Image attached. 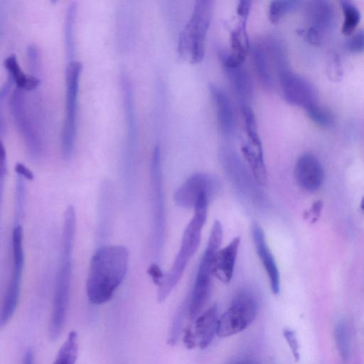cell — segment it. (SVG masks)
<instances>
[{
	"mask_svg": "<svg viewBox=\"0 0 364 364\" xmlns=\"http://www.w3.org/2000/svg\"><path fill=\"white\" fill-rule=\"evenodd\" d=\"M129 250L121 245L97 248L92 255L86 280L89 301L101 305L109 301L122 283L128 269Z\"/></svg>",
	"mask_w": 364,
	"mask_h": 364,
	"instance_id": "1",
	"label": "cell"
},
{
	"mask_svg": "<svg viewBox=\"0 0 364 364\" xmlns=\"http://www.w3.org/2000/svg\"><path fill=\"white\" fill-rule=\"evenodd\" d=\"M209 198L202 195L194 206V215L184 230L179 251L169 271L158 287L157 301L164 302L181 280L186 267L198 250L207 218Z\"/></svg>",
	"mask_w": 364,
	"mask_h": 364,
	"instance_id": "2",
	"label": "cell"
},
{
	"mask_svg": "<svg viewBox=\"0 0 364 364\" xmlns=\"http://www.w3.org/2000/svg\"><path fill=\"white\" fill-rule=\"evenodd\" d=\"M212 4L213 2L208 0L196 1L192 15L179 36L178 51L191 63H198L203 58Z\"/></svg>",
	"mask_w": 364,
	"mask_h": 364,
	"instance_id": "3",
	"label": "cell"
},
{
	"mask_svg": "<svg viewBox=\"0 0 364 364\" xmlns=\"http://www.w3.org/2000/svg\"><path fill=\"white\" fill-rule=\"evenodd\" d=\"M223 235L222 224L216 220L213 223L207 246L198 265L188 304V314L192 319L200 314L208 300L213 259L216 252L220 249Z\"/></svg>",
	"mask_w": 364,
	"mask_h": 364,
	"instance_id": "4",
	"label": "cell"
},
{
	"mask_svg": "<svg viewBox=\"0 0 364 364\" xmlns=\"http://www.w3.org/2000/svg\"><path fill=\"white\" fill-rule=\"evenodd\" d=\"M73 248H60V265L56 274L52 314L49 323V337L58 340L64 328L70 301Z\"/></svg>",
	"mask_w": 364,
	"mask_h": 364,
	"instance_id": "5",
	"label": "cell"
},
{
	"mask_svg": "<svg viewBox=\"0 0 364 364\" xmlns=\"http://www.w3.org/2000/svg\"><path fill=\"white\" fill-rule=\"evenodd\" d=\"M82 70L81 63L72 60L68 62L65 71V117L61 135V148L63 155L67 159L72 156L75 146L77 95Z\"/></svg>",
	"mask_w": 364,
	"mask_h": 364,
	"instance_id": "6",
	"label": "cell"
},
{
	"mask_svg": "<svg viewBox=\"0 0 364 364\" xmlns=\"http://www.w3.org/2000/svg\"><path fill=\"white\" fill-rule=\"evenodd\" d=\"M257 312L255 296L250 291H240L228 310L219 317L217 336L226 338L242 331L254 321Z\"/></svg>",
	"mask_w": 364,
	"mask_h": 364,
	"instance_id": "7",
	"label": "cell"
},
{
	"mask_svg": "<svg viewBox=\"0 0 364 364\" xmlns=\"http://www.w3.org/2000/svg\"><path fill=\"white\" fill-rule=\"evenodd\" d=\"M150 182L154 247L156 254L159 255L163 246L165 231V209L161 149L159 146L154 147L151 158Z\"/></svg>",
	"mask_w": 364,
	"mask_h": 364,
	"instance_id": "8",
	"label": "cell"
},
{
	"mask_svg": "<svg viewBox=\"0 0 364 364\" xmlns=\"http://www.w3.org/2000/svg\"><path fill=\"white\" fill-rule=\"evenodd\" d=\"M13 269L12 274L4 299L1 314V326L4 327L12 318L16 309L21 291L24 266L23 229L16 224L12 232Z\"/></svg>",
	"mask_w": 364,
	"mask_h": 364,
	"instance_id": "9",
	"label": "cell"
},
{
	"mask_svg": "<svg viewBox=\"0 0 364 364\" xmlns=\"http://www.w3.org/2000/svg\"><path fill=\"white\" fill-rule=\"evenodd\" d=\"M220 162L238 191L251 203L262 202L264 197L259 183L249 173L240 156L233 149L224 147L220 151Z\"/></svg>",
	"mask_w": 364,
	"mask_h": 364,
	"instance_id": "10",
	"label": "cell"
},
{
	"mask_svg": "<svg viewBox=\"0 0 364 364\" xmlns=\"http://www.w3.org/2000/svg\"><path fill=\"white\" fill-rule=\"evenodd\" d=\"M220 181L215 176L197 173L190 176L174 193L175 203L182 208H194L198 199L202 195L209 198L220 190Z\"/></svg>",
	"mask_w": 364,
	"mask_h": 364,
	"instance_id": "11",
	"label": "cell"
},
{
	"mask_svg": "<svg viewBox=\"0 0 364 364\" xmlns=\"http://www.w3.org/2000/svg\"><path fill=\"white\" fill-rule=\"evenodd\" d=\"M9 108L19 132L23 137L25 144L30 156L36 159L41 154V142L40 136L28 117L26 112L25 95L23 90L16 88L11 96Z\"/></svg>",
	"mask_w": 364,
	"mask_h": 364,
	"instance_id": "12",
	"label": "cell"
},
{
	"mask_svg": "<svg viewBox=\"0 0 364 364\" xmlns=\"http://www.w3.org/2000/svg\"><path fill=\"white\" fill-rule=\"evenodd\" d=\"M279 77L284 98L288 103L305 109L317 103L316 90L307 80L289 70Z\"/></svg>",
	"mask_w": 364,
	"mask_h": 364,
	"instance_id": "13",
	"label": "cell"
},
{
	"mask_svg": "<svg viewBox=\"0 0 364 364\" xmlns=\"http://www.w3.org/2000/svg\"><path fill=\"white\" fill-rule=\"evenodd\" d=\"M296 183L303 189L314 192L318 190L323 181V169L318 159L310 153L301 155L294 171Z\"/></svg>",
	"mask_w": 364,
	"mask_h": 364,
	"instance_id": "14",
	"label": "cell"
},
{
	"mask_svg": "<svg viewBox=\"0 0 364 364\" xmlns=\"http://www.w3.org/2000/svg\"><path fill=\"white\" fill-rule=\"evenodd\" d=\"M252 237L257 255L267 272L272 291L277 295L280 291V277L274 257L266 242L262 228L257 223L252 225Z\"/></svg>",
	"mask_w": 364,
	"mask_h": 364,
	"instance_id": "15",
	"label": "cell"
},
{
	"mask_svg": "<svg viewBox=\"0 0 364 364\" xmlns=\"http://www.w3.org/2000/svg\"><path fill=\"white\" fill-rule=\"evenodd\" d=\"M240 244V237L237 236L214 257L213 275L224 284H228L233 276Z\"/></svg>",
	"mask_w": 364,
	"mask_h": 364,
	"instance_id": "16",
	"label": "cell"
},
{
	"mask_svg": "<svg viewBox=\"0 0 364 364\" xmlns=\"http://www.w3.org/2000/svg\"><path fill=\"white\" fill-rule=\"evenodd\" d=\"M210 92L215 103L218 124L220 133L227 138L235 132V117L230 101L226 93L215 85H210Z\"/></svg>",
	"mask_w": 364,
	"mask_h": 364,
	"instance_id": "17",
	"label": "cell"
},
{
	"mask_svg": "<svg viewBox=\"0 0 364 364\" xmlns=\"http://www.w3.org/2000/svg\"><path fill=\"white\" fill-rule=\"evenodd\" d=\"M218 318L216 304L212 305L196 318L194 333L200 349L207 348L212 343L215 335H217Z\"/></svg>",
	"mask_w": 364,
	"mask_h": 364,
	"instance_id": "18",
	"label": "cell"
},
{
	"mask_svg": "<svg viewBox=\"0 0 364 364\" xmlns=\"http://www.w3.org/2000/svg\"><path fill=\"white\" fill-rule=\"evenodd\" d=\"M251 53L260 81L266 88L271 89L274 84L273 69L275 66L265 42L252 45Z\"/></svg>",
	"mask_w": 364,
	"mask_h": 364,
	"instance_id": "19",
	"label": "cell"
},
{
	"mask_svg": "<svg viewBox=\"0 0 364 364\" xmlns=\"http://www.w3.org/2000/svg\"><path fill=\"white\" fill-rule=\"evenodd\" d=\"M225 68L241 107L250 105L253 84L249 73L242 65Z\"/></svg>",
	"mask_w": 364,
	"mask_h": 364,
	"instance_id": "20",
	"label": "cell"
},
{
	"mask_svg": "<svg viewBox=\"0 0 364 364\" xmlns=\"http://www.w3.org/2000/svg\"><path fill=\"white\" fill-rule=\"evenodd\" d=\"M307 16L311 26L321 33L328 29L334 20V10L329 1H313L307 7Z\"/></svg>",
	"mask_w": 364,
	"mask_h": 364,
	"instance_id": "21",
	"label": "cell"
},
{
	"mask_svg": "<svg viewBox=\"0 0 364 364\" xmlns=\"http://www.w3.org/2000/svg\"><path fill=\"white\" fill-rule=\"evenodd\" d=\"M4 66L8 71L9 77L16 83L17 88L25 91L35 90L39 85L38 77L33 75H26L18 63L16 57L11 54L4 60Z\"/></svg>",
	"mask_w": 364,
	"mask_h": 364,
	"instance_id": "22",
	"label": "cell"
},
{
	"mask_svg": "<svg viewBox=\"0 0 364 364\" xmlns=\"http://www.w3.org/2000/svg\"><path fill=\"white\" fill-rule=\"evenodd\" d=\"M241 151L256 181L260 185H264L267 182V174L263 150L245 144L242 146Z\"/></svg>",
	"mask_w": 364,
	"mask_h": 364,
	"instance_id": "23",
	"label": "cell"
},
{
	"mask_svg": "<svg viewBox=\"0 0 364 364\" xmlns=\"http://www.w3.org/2000/svg\"><path fill=\"white\" fill-rule=\"evenodd\" d=\"M77 354V334L72 331L59 349L53 364H75Z\"/></svg>",
	"mask_w": 364,
	"mask_h": 364,
	"instance_id": "24",
	"label": "cell"
},
{
	"mask_svg": "<svg viewBox=\"0 0 364 364\" xmlns=\"http://www.w3.org/2000/svg\"><path fill=\"white\" fill-rule=\"evenodd\" d=\"M77 12V4L71 1L68 6L65 21V44L67 57L73 60L75 53L74 26Z\"/></svg>",
	"mask_w": 364,
	"mask_h": 364,
	"instance_id": "25",
	"label": "cell"
},
{
	"mask_svg": "<svg viewBox=\"0 0 364 364\" xmlns=\"http://www.w3.org/2000/svg\"><path fill=\"white\" fill-rule=\"evenodd\" d=\"M343 14L342 33L347 36L353 33L360 21V14L358 9L349 1H341Z\"/></svg>",
	"mask_w": 364,
	"mask_h": 364,
	"instance_id": "26",
	"label": "cell"
},
{
	"mask_svg": "<svg viewBox=\"0 0 364 364\" xmlns=\"http://www.w3.org/2000/svg\"><path fill=\"white\" fill-rule=\"evenodd\" d=\"M241 108L244 118L245 131L252 146L259 150H263L262 142L257 132L255 116L252 109L250 105L242 106Z\"/></svg>",
	"mask_w": 364,
	"mask_h": 364,
	"instance_id": "27",
	"label": "cell"
},
{
	"mask_svg": "<svg viewBox=\"0 0 364 364\" xmlns=\"http://www.w3.org/2000/svg\"><path fill=\"white\" fill-rule=\"evenodd\" d=\"M300 1L293 0L272 1L269 6V18L272 23H277L287 14L296 9Z\"/></svg>",
	"mask_w": 364,
	"mask_h": 364,
	"instance_id": "28",
	"label": "cell"
},
{
	"mask_svg": "<svg viewBox=\"0 0 364 364\" xmlns=\"http://www.w3.org/2000/svg\"><path fill=\"white\" fill-rule=\"evenodd\" d=\"M305 110L309 118L319 126L329 127L334 123V117L331 112L317 103Z\"/></svg>",
	"mask_w": 364,
	"mask_h": 364,
	"instance_id": "29",
	"label": "cell"
},
{
	"mask_svg": "<svg viewBox=\"0 0 364 364\" xmlns=\"http://www.w3.org/2000/svg\"><path fill=\"white\" fill-rule=\"evenodd\" d=\"M335 341L337 349L343 359H346L349 355V338L346 323L339 321L334 330Z\"/></svg>",
	"mask_w": 364,
	"mask_h": 364,
	"instance_id": "30",
	"label": "cell"
},
{
	"mask_svg": "<svg viewBox=\"0 0 364 364\" xmlns=\"http://www.w3.org/2000/svg\"><path fill=\"white\" fill-rule=\"evenodd\" d=\"M25 179L17 176L15 191V216L17 223H19L22 218L25 200H26V186Z\"/></svg>",
	"mask_w": 364,
	"mask_h": 364,
	"instance_id": "31",
	"label": "cell"
},
{
	"mask_svg": "<svg viewBox=\"0 0 364 364\" xmlns=\"http://www.w3.org/2000/svg\"><path fill=\"white\" fill-rule=\"evenodd\" d=\"M184 313V307H180L173 319L168 339V343L170 346H175L178 341L182 328Z\"/></svg>",
	"mask_w": 364,
	"mask_h": 364,
	"instance_id": "32",
	"label": "cell"
},
{
	"mask_svg": "<svg viewBox=\"0 0 364 364\" xmlns=\"http://www.w3.org/2000/svg\"><path fill=\"white\" fill-rule=\"evenodd\" d=\"M346 49L353 53L364 52V29L352 36L346 43Z\"/></svg>",
	"mask_w": 364,
	"mask_h": 364,
	"instance_id": "33",
	"label": "cell"
},
{
	"mask_svg": "<svg viewBox=\"0 0 364 364\" xmlns=\"http://www.w3.org/2000/svg\"><path fill=\"white\" fill-rule=\"evenodd\" d=\"M284 337L288 343L294 359L296 362L300 359L299 345L294 331L289 328L283 330Z\"/></svg>",
	"mask_w": 364,
	"mask_h": 364,
	"instance_id": "34",
	"label": "cell"
},
{
	"mask_svg": "<svg viewBox=\"0 0 364 364\" xmlns=\"http://www.w3.org/2000/svg\"><path fill=\"white\" fill-rule=\"evenodd\" d=\"M328 75L332 80H340L342 75L340 61L337 56H332L328 62Z\"/></svg>",
	"mask_w": 364,
	"mask_h": 364,
	"instance_id": "35",
	"label": "cell"
},
{
	"mask_svg": "<svg viewBox=\"0 0 364 364\" xmlns=\"http://www.w3.org/2000/svg\"><path fill=\"white\" fill-rule=\"evenodd\" d=\"M147 273L151 278L153 282L158 287L161 284L164 274L157 264H151L147 269Z\"/></svg>",
	"mask_w": 364,
	"mask_h": 364,
	"instance_id": "36",
	"label": "cell"
},
{
	"mask_svg": "<svg viewBox=\"0 0 364 364\" xmlns=\"http://www.w3.org/2000/svg\"><path fill=\"white\" fill-rule=\"evenodd\" d=\"M183 343L188 349H193L198 346L197 340L192 328L189 326H186L184 330L183 338Z\"/></svg>",
	"mask_w": 364,
	"mask_h": 364,
	"instance_id": "37",
	"label": "cell"
},
{
	"mask_svg": "<svg viewBox=\"0 0 364 364\" xmlns=\"http://www.w3.org/2000/svg\"><path fill=\"white\" fill-rule=\"evenodd\" d=\"M322 34L318 30L309 27L306 31L304 36L307 41L313 45H318L322 39Z\"/></svg>",
	"mask_w": 364,
	"mask_h": 364,
	"instance_id": "38",
	"label": "cell"
},
{
	"mask_svg": "<svg viewBox=\"0 0 364 364\" xmlns=\"http://www.w3.org/2000/svg\"><path fill=\"white\" fill-rule=\"evenodd\" d=\"M27 56L33 69H38V52L35 45H31L27 48Z\"/></svg>",
	"mask_w": 364,
	"mask_h": 364,
	"instance_id": "39",
	"label": "cell"
},
{
	"mask_svg": "<svg viewBox=\"0 0 364 364\" xmlns=\"http://www.w3.org/2000/svg\"><path fill=\"white\" fill-rule=\"evenodd\" d=\"M7 172L6 151L3 144H1V164H0V181L2 191L5 176Z\"/></svg>",
	"mask_w": 364,
	"mask_h": 364,
	"instance_id": "40",
	"label": "cell"
},
{
	"mask_svg": "<svg viewBox=\"0 0 364 364\" xmlns=\"http://www.w3.org/2000/svg\"><path fill=\"white\" fill-rule=\"evenodd\" d=\"M14 169L17 176L29 181L33 179V172L24 164L21 163H17L15 165Z\"/></svg>",
	"mask_w": 364,
	"mask_h": 364,
	"instance_id": "41",
	"label": "cell"
},
{
	"mask_svg": "<svg viewBox=\"0 0 364 364\" xmlns=\"http://www.w3.org/2000/svg\"><path fill=\"white\" fill-rule=\"evenodd\" d=\"M251 8V2L249 1H240L238 4L237 12V14L246 21Z\"/></svg>",
	"mask_w": 364,
	"mask_h": 364,
	"instance_id": "42",
	"label": "cell"
},
{
	"mask_svg": "<svg viewBox=\"0 0 364 364\" xmlns=\"http://www.w3.org/2000/svg\"><path fill=\"white\" fill-rule=\"evenodd\" d=\"M22 364H34L33 352L31 348H28L25 352Z\"/></svg>",
	"mask_w": 364,
	"mask_h": 364,
	"instance_id": "43",
	"label": "cell"
},
{
	"mask_svg": "<svg viewBox=\"0 0 364 364\" xmlns=\"http://www.w3.org/2000/svg\"><path fill=\"white\" fill-rule=\"evenodd\" d=\"M360 208H361L362 212L364 214V197L363 198L361 203H360Z\"/></svg>",
	"mask_w": 364,
	"mask_h": 364,
	"instance_id": "44",
	"label": "cell"
},
{
	"mask_svg": "<svg viewBox=\"0 0 364 364\" xmlns=\"http://www.w3.org/2000/svg\"><path fill=\"white\" fill-rule=\"evenodd\" d=\"M237 364H251V363H237Z\"/></svg>",
	"mask_w": 364,
	"mask_h": 364,
	"instance_id": "45",
	"label": "cell"
}]
</instances>
